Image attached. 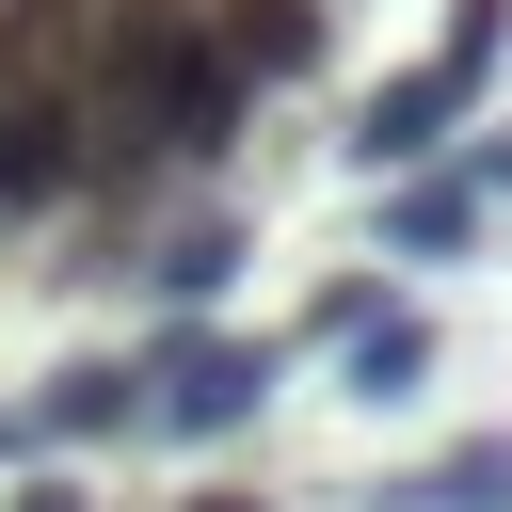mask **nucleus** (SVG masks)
<instances>
[{"label": "nucleus", "instance_id": "nucleus-2", "mask_svg": "<svg viewBox=\"0 0 512 512\" xmlns=\"http://www.w3.org/2000/svg\"><path fill=\"white\" fill-rule=\"evenodd\" d=\"M288 384V336H240V320H160L144 336V432L160 448H240Z\"/></svg>", "mask_w": 512, "mask_h": 512}, {"label": "nucleus", "instance_id": "nucleus-3", "mask_svg": "<svg viewBox=\"0 0 512 512\" xmlns=\"http://www.w3.org/2000/svg\"><path fill=\"white\" fill-rule=\"evenodd\" d=\"M496 240V192H480V160L448 144V160H416V176H368V256H416V272H448V256H480Z\"/></svg>", "mask_w": 512, "mask_h": 512}, {"label": "nucleus", "instance_id": "nucleus-7", "mask_svg": "<svg viewBox=\"0 0 512 512\" xmlns=\"http://www.w3.org/2000/svg\"><path fill=\"white\" fill-rule=\"evenodd\" d=\"M208 16H224V48H240L256 96H288V80L336 64V0H208Z\"/></svg>", "mask_w": 512, "mask_h": 512}, {"label": "nucleus", "instance_id": "nucleus-1", "mask_svg": "<svg viewBox=\"0 0 512 512\" xmlns=\"http://www.w3.org/2000/svg\"><path fill=\"white\" fill-rule=\"evenodd\" d=\"M496 80H512V0H464L416 64H384V80L352 96L336 160H352V176H416V160H448V144L496 112Z\"/></svg>", "mask_w": 512, "mask_h": 512}, {"label": "nucleus", "instance_id": "nucleus-5", "mask_svg": "<svg viewBox=\"0 0 512 512\" xmlns=\"http://www.w3.org/2000/svg\"><path fill=\"white\" fill-rule=\"evenodd\" d=\"M240 256H256L240 208H176V224L144 240V304H160V320H208V304L240 288Z\"/></svg>", "mask_w": 512, "mask_h": 512}, {"label": "nucleus", "instance_id": "nucleus-10", "mask_svg": "<svg viewBox=\"0 0 512 512\" xmlns=\"http://www.w3.org/2000/svg\"><path fill=\"white\" fill-rule=\"evenodd\" d=\"M32 448H48V432H32V400H0V464H32Z\"/></svg>", "mask_w": 512, "mask_h": 512}, {"label": "nucleus", "instance_id": "nucleus-9", "mask_svg": "<svg viewBox=\"0 0 512 512\" xmlns=\"http://www.w3.org/2000/svg\"><path fill=\"white\" fill-rule=\"evenodd\" d=\"M0 512H96V496H80V480H16Z\"/></svg>", "mask_w": 512, "mask_h": 512}, {"label": "nucleus", "instance_id": "nucleus-8", "mask_svg": "<svg viewBox=\"0 0 512 512\" xmlns=\"http://www.w3.org/2000/svg\"><path fill=\"white\" fill-rule=\"evenodd\" d=\"M384 512H512V432H464V448H432Z\"/></svg>", "mask_w": 512, "mask_h": 512}, {"label": "nucleus", "instance_id": "nucleus-12", "mask_svg": "<svg viewBox=\"0 0 512 512\" xmlns=\"http://www.w3.org/2000/svg\"><path fill=\"white\" fill-rule=\"evenodd\" d=\"M176 512H256V496H176Z\"/></svg>", "mask_w": 512, "mask_h": 512}, {"label": "nucleus", "instance_id": "nucleus-4", "mask_svg": "<svg viewBox=\"0 0 512 512\" xmlns=\"http://www.w3.org/2000/svg\"><path fill=\"white\" fill-rule=\"evenodd\" d=\"M432 352H448V336H432V304H416V288H384V304L336 336V400L400 416V400H432Z\"/></svg>", "mask_w": 512, "mask_h": 512}, {"label": "nucleus", "instance_id": "nucleus-11", "mask_svg": "<svg viewBox=\"0 0 512 512\" xmlns=\"http://www.w3.org/2000/svg\"><path fill=\"white\" fill-rule=\"evenodd\" d=\"M480 192H496V208H512V112H496V144H480Z\"/></svg>", "mask_w": 512, "mask_h": 512}, {"label": "nucleus", "instance_id": "nucleus-6", "mask_svg": "<svg viewBox=\"0 0 512 512\" xmlns=\"http://www.w3.org/2000/svg\"><path fill=\"white\" fill-rule=\"evenodd\" d=\"M32 432H48V448H112V432H144V352H64L48 400H32Z\"/></svg>", "mask_w": 512, "mask_h": 512}]
</instances>
